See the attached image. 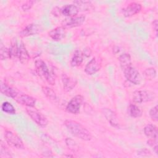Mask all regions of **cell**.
<instances>
[{"instance_id":"cell-10","label":"cell","mask_w":158,"mask_h":158,"mask_svg":"<svg viewBox=\"0 0 158 158\" xmlns=\"http://www.w3.org/2000/svg\"><path fill=\"white\" fill-rule=\"evenodd\" d=\"M18 103L26 107H34L36 103L35 98L27 94L18 93L17 96L14 98Z\"/></svg>"},{"instance_id":"cell-29","label":"cell","mask_w":158,"mask_h":158,"mask_svg":"<svg viewBox=\"0 0 158 158\" xmlns=\"http://www.w3.org/2000/svg\"><path fill=\"white\" fill-rule=\"evenodd\" d=\"M0 59L1 60H6L7 59H10V53H9V48L7 47L1 46L0 48Z\"/></svg>"},{"instance_id":"cell-25","label":"cell","mask_w":158,"mask_h":158,"mask_svg":"<svg viewBox=\"0 0 158 158\" xmlns=\"http://www.w3.org/2000/svg\"><path fill=\"white\" fill-rule=\"evenodd\" d=\"M9 53H10V59H15L18 57L19 53V46L16 39H13L11 41V44L9 48Z\"/></svg>"},{"instance_id":"cell-13","label":"cell","mask_w":158,"mask_h":158,"mask_svg":"<svg viewBox=\"0 0 158 158\" xmlns=\"http://www.w3.org/2000/svg\"><path fill=\"white\" fill-rule=\"evenodd\" d=\"M101 67V62L96 57H93L86 65L85 72L87 75H92L98 72Z\"/></svg>"},{"instance_id":"cell-35","label":"cell","mask_w":158,"mask_h":158,"mask_svg":"<svg viewBox=\"0 0 158 158\" xmlns=\"http://www.w3.org/2000/svg\"><path fill=\"white\" fill-rule=\"evenodd\" d=\"M83 53L84 56H85V57H89L91 54V51L90 48H87L84 49V51H83Z\"/></svg>"},{"instance_id":"cell-36","label":"cell","mask_w":158,"mask_h":158,"mask_svg":"<svg viewBox=\"0 0 158 158\" xmlns=\"http://www.w3.org/2000/svg\"><path fill=\"white\" fill-rule=\"evenodd\" d=\"M157 20L156 19L153 21L152 22V27H153V29L155 30L156 31V35H157Z\"/></svg>"},{"instance_id":"cell-1","label":"cell","mask_w":158,"mask_h":158,"mask_svg":"<svg viewBox=\"0 0 158 158\" xmlns=\"http://www.w3.org/2000/svg\"><path fill=\"white\" fill-rule=\"evenodd\" d=\"M64 125L74 136L86 141L92 139L91 133L80 123L72 120H65Z\"/></svg>"},{"instance_id":"cell-21","label":"cell","mask_w":158,"mask_h":158,"mask_svg":"<svg viewBox=\"0 0 158 158\" xmlns=\"http://www.w3.org/2000/svg\"><path fill=\"white\" fill-rule=\"evenodd\" d=\"M118 60L122 70L125 68L131 65V56L128 53H124L121 54L118 57Z\"/></svg>"},{"instance_id":"cell-12","label":"cell","mask_w":158,"mask_h":158,"mask_svg":"<svg viewBox=\"0 0 158 158\" xmlns=\"http://www.w3.org/2000/svg\"><path fill=\"white\" fill-rule=\"evenodd\" d=\"M102 113L110 125L115 128L119 127L118 118L115 112L109 108H103L102 109Z\"/></svg>"},{"instance_id":"cell-22","label":"cell","mask_w":158,"mask_h":158,"mask_svg":"<svg viewBox=\"0 0 158 158\" xmlns=\"http://www.w3.org/2000/svg\"><path fill=\"white\" fill-rule=\"evenodd\" d=\"M73 4L77 7L78 10L86 11L93 8V4L91 1H75Z\"/></svg>"},{"instance_id":"cell-9","label":"cell","mask_w":158,"mask_h":158,"mask_svg":"<svg viewBox=\"0 0 158 158\" xmlns=\"http://www.w3.org/2000/svg\"><path fill=\"white\" fill-rule=\"evenodd\" d=\"M141 8L142 6L139 3L132 2L122 9V14L125 17H130L138 14L141 11Z\"/></svg>"},{"instance_id":"cell-30","label":"cell","mask_w":158,"mask_h":158,"mask_svg":"<svg viewBox=\"0 0 158 158\" xmlns=\"http://www.w3.org/2000/svg\"><path fill=\"white\" fill-rule=\"evenodd\" d=\"M149 116L152 120H153L154 122H157V105H156L154 107L151 109V110H149Z\"/></svg>"},{"instance_id":"cell-24","label":"cell","mask_w":158,"mask_h":158,"mask_svg":"<svg viewBox=\"0 0 158 158\" xmlns=\"http://www.w3.org/2000/svg\"><path fill=\"white\" fill-rule=\"evenodd\" d=\"M42 91L48 99H49L50 101H52L53 102L57 101V95H56V93L54 92V91L52 88H51L48 86H42Z\"/></svg>"},{"instance_id":"cell-18","label":"cell","mask_w":158,"mask_h":158,"mask_svg":"<svg viewBox=\"0 0 158 158\" xmlns=\"http://www.w3.org/2000/svg\"><path fill=\"white\" fill-rule=\"evenodd\" d=\"M144 135L150 139L157 140L158 131L157 127L152 124L149 123L144 128Z\"/></svg>"},{"instance_id":"cell-34","label":"cell","mask_w":158,"mask_h":158,"mask_svg":"<svg viewBox=\"0 0 158 158\" xmlns=\"http://www.w3.org/2000/svg\"><path fill=\"white\" fill-rule=\"evenodd\" d=\"M51 13L54 16H60V14H62L61 13V8H59L58 7H55L52 10Z\"/></svg>"},{"instance_id":"cell-17","label":"cell","mask_w":158,"mask_h":158,"mask_svg":"<svg viewBox=\"0 0 158 158\" xmlns=\"http://www.w3.org/2000/svg\"><path fill=\"white\" fill-rule=\"evenodd\" d=\"M0 91H1V93L4 95L13 99L17 96V94L19 93L15 89L9 86L7 84L2 81H1Z\"/></svg>"},{"instance_id":"cell-11","label":"cell","mask_w":158,"mask_h":158,"mask_svg":"<svg viewBox=\"0 0 158 158\" xmlns=\"http://www.w3.org/2000/svg\"><path fill=\"white\" fill-rule=\"evenodd\" d=\"M41 31V27L40 25L36 23H30L27 25L19 33V35L21 37H27L32 35H36L40 33Z\"/></svg>"},{"instance_id":"cell-3","label":"cell","mask_w":158,"mask_h":158,"mask_svg":"<svg viewBox=\"0 0 158 158\" xmlns=\"http://www.w3.org/2000/svg\"><path fill=\"white\" fill-rule=\"evenodd\" d=\"M26 112L30 117L39 126L45 127L48 124L47 118L34 107H26Z\"/></svg>"},{"instance_id":"cell-16","label":"cell","mask_w":158,"mask_h":158,"mask_svg":"<svg viewBox=\"0 0 158 158\" xmlns=\"http://www.w3.org/2000/svg\"><path fill=\"white\" fill-rule=\"evenodd\" d=\"M79 10L74 4H67L61 8V13L67 17H73L77 16Z\"/></svg>"},{"instance_id":"cell-14","label":"cell","mask_w":158,"mask_h":158,"mask_svg":"<svg viewBox=\"0 0 158 158\" xmlns=\"http://www.w3.org/2000/svg\"><path fill=\"white\" fill-rule=\"evenodd\" d=\"M61 79L63 84V88L65 92L72 91L77 84V81L75 78L69 76L66 73L62 74Z\"/></svg>"},{"instance_id":"cell-23","label":"cell","mask_w":158,"mask_h":158,"mask_svg":"<svg viewBox=\"0 0 158 158\" xmlns=\"http://www.w3.org/2000/svg\"><path fill=\"white\" fill-rule=\"evenodd\" d=\"M128 114L133 118H139L143 114L142 110L136 104H130L128 106Z\"/></svg>"},{"instance_id":"cell-2","label":"cell","mask_w":158,"mask_h":158,"mask_svg":"<svg viewBox=\"0 0 158 158\" xmlns=\"http://www.w3.org/2000/svg\"><path fill=\"white\" fill-rule=\"evenodd\" d=\"M36 72L38 75L43 80L46 81L49 85H55V76L51 73L47 65L42 59H37L35 62Z\"/></svg>"},{"instance_id":"cell-20","label":"cell","mask_w":158,"mask_h":158,"mask_svg":"<svg viewBox=\"0 0 158 158\" xmlns=\"http://www.w3.org/2000/svg\"><path fill=\"white\" fill-rule=\"evenodd\" d=\"M84 57L85 56L82 51L80 50H76L74 52L73 56L70 60V65L73 67L80 65L83 61Z\"/></svg>"},{"instance_id":"cell-31","label":"cell","mask_w":158,"mask_h":158,"mask_svg":"<svg viewBox=\"0 0 158 158\" xmlns=\"http://www.w3.org/2000/svg\"><path fill=\"white\" fill-rule=\"evenodd\" d=\"M35 2L34 1H25L22 5V9L23 11H27L30 10L33 6L34 3Z\"/></svg>"},{"instance_id":"cell-4","label":"cell","mask_w":158,"mask_h":158,"mask_svg":"<svg viewBox=\"0 0 158 158\" xmlns=\"http://www.w3.org/2000/svg\"><path fill=\"white\" fill-rule=\"evenodd\" d=\"M4 138L9 146L17 149H23L25 148L22 140L15 133L10 130H6L4 133Z\"/></svg>"},{"instance_id":"cell-15","label":"cell","mask_w":158,"mask_h":158,"mask_svg":"<svg viewBox=\"0 0 158 158\" xmlns=\"http://www.w3.org/2000/svg\"><path fill=\"white\" fill-rule=\"evenodd\" d=\"M65 30L63 27H57L49 32V36L54 41H60L65 36Z\"/></svg>"},{"instance_id":"cell-8","label":"cell","mask_w":158,"mask_h":158,"mask_svg":"<svg viewBox=\"0 0 158 158\" xmlns=\"http://www.w3.org/2000/svg\"><path fill=\"white\" fill-rule=\"evenodd\" d=\"M85 20V16H75L73 17H67L61 23V26L65 29L75 28L81 26Z\"/></svg>"},{"instance_id":"cell-19","label":"cell","mask_w":158,"mask_h":158,"mask_svg":"<svg viewBox=\"0 0 158 158\" xmlns=\"http://www.w3.org/2000/svg\"><path fill=\"white\" fill-rule=\"evenodd\" d=\"M19 61L22 64H27L30 59V55L28 51L23 42H21L20 46H19V53L18 57Z\"/></svg>"},{"instance_id":"cell-26","label":"cell","mask_w":158,"mask_h":158,"mask_svg":"<svg viewBox=\"0 0 158 158\" xmlns=\"http://www.w3.org/2000/svg\"><path fill=\"white\" fill-rule=\"evenodd\" d=\"M12 156L9 148L4 143V142L1 140L0 142V157L1 158H9L12 157Z\"/></svg>"},{"instance_id":"cell-7","label":"cell","mask_w":158,"mask_h":158,"mask_svg":"<svg viewBox=\"0 0 158 158\" xmlns=\"http://www.w3.org/2000/svg\"><path fill=\"white\" fill-rule=\"evenodd\" d=\"M125 77L130 83L134 85H139L141 81V76L139 72L132 65L123 70Z\"/></svg>"},{"instance_id":"cell-27","label":"cell","mask_w":158,"mask_h":158,"mask_svg":"<svg viewBox=\"0 0 158 158\" xmlns=\"http://www.w3.org/2000/svg\"><path fill=\"white\" fill-rule=\"evenodd\" d=\"M1 109L4 112L8 114L14 115L16 114V110L13 105L7 101H5L2 104Z\"/></svg>"},{"instance_id":"cell-6","label":"cell","mask_w":158,"mask_h":158,"mask_svg":"<svg viewBox=\"0 0 158 158\" xmlns=\"http://www.w3.org/2000/svg\"><path fill=\"white\" fill-rule=\"evenodd\" d=\"M83 96L78 94L73 97L66 106V110L72 114H78L83 102Z\"/></svg>"},{"instance_id":"cell-33","label":"cell","mask_w":158,"mask_h":158,"mask_svg":"<svg viewBox=\"0 0 158 158\" xmlns=\"http://www.w3.org/2000/svg\"><path fill=\"white\" fill-rule=\"evenodd\" d=\"M137 152H138L137 154H138V155L143 156H148V155H149V154H151L150 151H149L148 149H146V148L140 149V150L138 151Z\"/></svg>"},{"instance_id":"cell-32","label":"cell","mask_w":158,"mask_h":158,"mask_svg":"<svg viewBox=\"0 0 158 158\" xmlns=\"http://www.w3.org/2000/svg\"><path fill=\"white\" fill-rule=\"evenodd\" d=\"M65 143H66V144H67V145L69 146V148H70V149L73 148H75V146H77L75 142L73 139H70V138H66V139H65Z\"/></svg>"},{"instance_id":"cell-28","label":"cell","mask_w":158,"mask_h":158,"mask_svg":"<svg viewBox=\"0 0 158 158\" xmlns=\"http://www.w3.org/2000/svg\"><path fill=\"white\" fill-rule=\"evenodd\" d=\"M143 74L148 80H152L156 77L157 72L154 68L149 67L143 72Z\"/></svg>"},{"instance_id":"cell-5","label":"cell","mask_w":158,"mask_h":158,"mask_svg":"<svg viewBox=\"0 0 158 158\" xmlns=\"http://www.w3.org/2000/svg\"><path fill=\"white\" fill-rule=\"evenodd\" d=\"M155 98L154 93L146 90H136L133 93L132 99L133 102L138 104L151 101Z\"/></svg>"}]
</instances>
